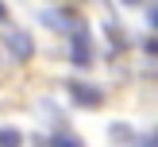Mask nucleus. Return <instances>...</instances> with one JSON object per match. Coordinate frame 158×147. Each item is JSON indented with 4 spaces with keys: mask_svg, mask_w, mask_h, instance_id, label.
<instances>
[{
    "mask_svg": "<svg viewBox=\"0 0 158 147\" xmlns=\"http://www.w3.org/2000/svg\"><path fill=\"white\" fill-rule=\"evenodd\" d=\"M69 62L73 66H93V35H89V27L85 23H77L73 31H69Z\"/></svg>",
    "mask_w": 158,
    "mask_h": 147,
    "instance_id": "obj_1",
    "label": "nucleus"
},
{
    "mask_svg": "<svg viewBox=\"0 0 158 147\" xmlns=\"http://www.w3.org/2000/svg\"><path fill=\"white\" fill-rule=\"evenodd\" d=\"M4 43H8V54H12V58H19V62H27L31 54H35V43H31V35L27 31H19V27H12L4 35Z\"/></svg>",
    "mask_w": 158,
    "mask_h": 147,
    "instance_id": "obj_2",
    "label": "nucleus"
},
{
    "mask_svg": "<svg viewBox=\"0 0 158 147\" xmlns=\"http://www.w3.org/2000/svg\"><path fill=\"white\" fill-rule=\"evenodd\" d=\"M69 97H73L77 105H85V108H97L100 101H104V93H100V89H93V85H81V81H69Z\"/></svg>",
    "mask_w": 158,
    "mask_h": 147,
    "instance_id": "obj_3",
    "label": "nucleus"
},
{
    "mask_svg": "<svg viewBox=\"0 0 158 147\" xmlns=\"http://www.w3.org/2000/svg\"><path fill=\"white\" fill-rule=\"evenodd\" d=\"M50 147H85V143L77 136H69V132H54V136H50Z\"/></svg>",
    "mask_w": 158,
    "mask_h": 147,
    "instance_id": "obj_4",
    "label": "nucleus"
},
{
    "mask_svg": "<svg viewBox=\"0 0 158 147\" xmlns=\"http://www.w3.org/2000/svg\"><path fill=\"white\" fill-rule=\"evenodd\" d=\"M19 132H15V128H0V147H19Z\"/></svg>",
    "mask_w": 158,
    "mask_h": 147,
    "instance_id": "obj_5",
    "label": "nucleus"
},
{
    "mask_svg": "<svg viewBox=\"0 0 158 147\" xmlns=\"http://www.w3.org/2000/svg\"><path fill=\"white\" fill-rule=\"evenodd\" d=\"M151 27H158V8H151Z\"/></svg>",
    "mask_w": 158,
    "mask_h": 147,
    "instance_id": "obj_6",
    "label": "nucleus"
},
{
    "mask_svg": "<svg viewBox=\"0 0 158 147\" xmlns=\"http://www.w3.org/2000/svg\"><path fill=\"white\" fill-rule=\"evenodd\" d=\"M0 19H4V4H0Z\"/></svg>",
    "mask_w": 158,
    "mask_h": 147,
    "instance_id": "obj_7",
    "label": "nucleus"
}]
</instances>
